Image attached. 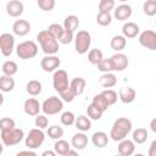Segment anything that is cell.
I'll return each mask as SVG.
<instances>
[{
    "instance_id": "obj_1",
    "label": "cell",
    "mask_w": 156,
    "mask_h": 156,
    "mask_svg": "<svg viewBox=\"0 0 156 156\" xmlns=\"http://www.w3.org/2000/svg\"><path fill=\"white\" fill-rule=\"evenodd\" d=\"M132 130V122L130 119L126 118V117H119L115 121L111 132H110V136L112 140L115 141H119L122 139H124Z\"/></svg>"
},
{
    "instance_id": "obj_2",
    "label": "cell",
    "mask_w": 156,
    "mask_h": 156,
    "mask_svg": "<svg viewBox=\"0 0 156 156\" xmlns=\"http://www.w3.org/2000/svg\"><path fill=\"white\" fill-rule=\"evenodd\" d=\"M37 40L39 41L41 50L46 55H55L58 51V41L54 38L48 30H41L37 35Z\"/></svg>"
},
{
    "instance_id": "obj_3",
    "label": "cell",
    "mask_w": 156,
    "mask_h": 156,
    "mask_svg": "<svg viewBox=\"0 0 156 156\" xmlns=\"http://www.w3.org/2000/svg\"><path fill=\"white\" fill-rule=\"evenodd\" d=\"M1 141L5 146H13L20 144L24 138V132L20 128H10L1 130Z\"/></svg>"
},
{
    "instance_id": "obj_4",
    "label": "cell",
    "mask_w": 156,
    "mask_h": 156,
    "mask_svg": "<svg viewBox=\"0 0 156 156\" xmlns=\"http://www.w3.org/2000/svg\"><path fill=\"white\" fill-rule=\"evenodd\" d=\"M16 52H17V56L22 60H29V58H33L34 56H37L38 54V45L32 41V40H26V41H22L17 45L16 48Z\"/></svg>"
},
{
    "instance_id": "obj_5",
    "label": "cell",
    "mask_w": 156,
    "mask_h": 156,
    "mask_svg": "<svg viewBox=\"0 0 156 156\" xmlns=\"http://www.w3.org/2000/svg\"><path fill=\"white\" fill-rule=\"evenodd\" d=\"M90 44H91V35L88 30H79L76 34L74 48L78 54H80V55L85 54L88 51V49L90 48Z\"/></svg>"
},
{
    "instance_id": "obj_6",
    "label": "cell",
    "mask_w": 156,
    "mask_h": 156,
    "mask_svg": "<svg viewBox=\"0 0 156 156\" xmlns=\"http://www.w3.org/2000/svg\"><path fill=\"white\" fill-rule=\"evenodd\" d=\"M45 140V134L44 132L40 129V128H33L29 130L28 135L26 136V140H24V144L28 149L30 150H34V149H38Z\"/></svg>"
},
{
    "instance_id": "obj_7",
    "label": "cell",
    "mask_w": 156,
    "mask_h": 156,
    "mask_svg": "<svg viewBox=\"0 0 156 156\" xmlns=\"http://www.w3.org/2000/svg\"><path fill=\"white\" fill-rule=\"evenodd\" d=\"M63 108V102L57 96H50L41 104V111L45 115H56Z\"/></svg>"
},
{
    "instance_id": "obj_8",
    "label": "cell",
    "mask_w": 156,
    "mask_h": 156,
    "mask_svg": "<svg viewBox=\"0 0 156 156\" xmlns=\"http://www.w3.org/2000/svg\"><path fill=\"white\" fill-rule=\"evenodd\" d=\"M52 85L54 89L60 94L66 88H68V76L65 69H56L52 76Z\"/></svg>"
},
{
    "instance_id": "obj_9",
    "label": "cell",
    "mask_w": 156,
    "mask_h": 156,
    "mask_svg": "<svg viewBox=\"0 0 156 156\" xmlns=\"http://www.w3.org/2000/svg\"><path fill=\"white\" fill-rule=\"evenodd\" d=\"M15 48V38L10 33H2L0 35V51L4 56H10Z\"/></svg>"
},
{
    "instance_id": "obj_10",
    "label": "cell",
    "mask_w": 156,
    "mask_h": 156,
    "mask_svg": "<svg viewBox=\"0 0 156 156\" xmlns=\"http://www.w3.org/2000/svg\"><path fill=\"white\" fill-rule=\"evenodd\" d=\"M139 43L141 46L149 50H156V33L154 30H144L139 35Z\"/></svg>"
},
{
    "instance_id": "obj_11",
    "label": "cell",
    "mask_w": 156,
    "mask_h": 156,
    "mask_svg": "<svg viewBox=\"0 0 156 156\" xmlns=\"http://www.w3.org/2000/svg\"><path fill=\"white\" fill-rule=\"evenodd\" d=\"M60 65H61V61L55 55H48V56L43 57L40 61V67L45 72H54L60 67Z\"/></svg>"
},
{
    "instance_id": "obj_12",
    "label": "cell",
    "mask_w": 156,
    "mask_h": 156,
    "mask_svg": "<svg viewBox=\"0 0 156 156\" xmlns=\"http://www.w3.org/2000/svg\"><path fill=\"white\" fill-rule=\"evenodd\" d=\"M110 61H111L113 71H124L128 67V65H129L128 57L124 54H121V52L112 55L110 57Z\"/></svg>"
},
{
    "instance_id": "obj_13",
    "label": "cell",
    "mask_w": 156,
    "mask_h": 156,
    "mask_svg": "<svg viewBox=\"0 0 156 156\" xmlns=\"http://www.w3.org/2000/svg\"><path fill=\"white\" fill-rule=\"evenodd\" d=\"M24 6L20 0H10L6 4V12L11 17H20L23 13Z\"/></svg>"
},
{
    "instance_id": "obj_14",
    "label": "cell",
    "mask_w": 156,
    "mask_h": 156,
    "mask_svg": "<svg viewBox=\"0 0 156 156\" xmlns=\"http://www.w3.org/2000/svg\"><path fill=\"white\" fill-rule=\"evenodd\" d=\"M23 110L28 116H37L39 113V111L41 110V105L39 104V101L34 98H29L24 101L23 105Z\"/></svg>"
},
{
    "instance_id": "obj_15",
    "label": "cell",
    "mask_w": 156,
    "mask_h": 156,
    "mask_svg": "<svg viewBox=\"0 0 156 156\" xmlns=\"http://www.w3.org/2000/svg\"><path fill=\"white\" fill-rule=\"evenodd\" d=\"M30 30V24L28 21L26 20H17L15 21V23L12 24V32L18 35V37H24L29 33Z\"/></svg>"
},
{
    "instance_id": "obj_16",
    "label": "cell",
    "mask_w": 156,
    "mask_h": 156,
    "mask_svg": "<svg viewBox=\"0 0 156 156\" xmlns=\"http://www.w3.org/2000/svg\"><path fill=\"white\" fill-rule=\"evenodd\" d=\"M135 143L129 139H122L118 144V154L122 156H130L135 150Z\"/></svg>"
},
{
    "instance_id": "obj_17",
    "label": "cell",
    "mask_w": 156,
    "mask_h": 156,
    "mask_svg": "<svg viewBox=\"0 0 156 156\" xmlns=\"http://www.w3.org/2000/svg\"><path fill=\"white\" fill-rule=\"evenodd\" d=\"M135 96H136V93L130 87L121 88L119 91H118V98H119V100L123 104H130V102H133L134 99H135Z\"/></svg>"
},
{
    "instance_id": "obj_18",
    "label": "cell",
    "mask_w": 156,
    "mask_h": 156,
    "mask_svg": "<svg viewBox=\"0 0 156 156\" xmlns=\"http://www.w3.org/2000/svg\"><path fill=\"white\" fill-rule=\"evenodd\" d=\"M85 85H87V82L84 78L82 77H76L72 79V82L69 83V88L72 90V93L74 94V96H79L83 94L84 89H85Z\"/></svg>"
},
{
    "instance_id": "obj_19",
    "label": "cell",
    "mask_w": 156,
    "mask_h": 156,
    "mask_svg": "<svg viewBox=\"0 0 156 156\" xmlns=\"http://www.w3.org/2000/svg\"><path fill=\"white\" fill-rule=\"evenodd\" d=\"M132 12H133V11H132V7H130L129 5L122 4V5H119V6L116 7L113 16H115L118 21H126V20H128V18L132 16Z\"/></svg>"
},
{
    "instance_id": "obj_20",
    "label": "cell",
    "mask_w": 156,
    "mask_h": 156,
    "mask_svg": "<svg viewBox=\"0 0 156 156\" xmlns=\"http://www.w3.org/2000/svg\"><path fill=\"white\" fill-rule=\"evenodd\" d=\"M71 144L74 149L77 150H83L85 149V146L88 145V136L84 134V132L82 133H76L73 136H72V140H71Z\"/></svg>"
},
{
    "instance_id": "obj_21",
    "label": "cell",
    "mask_w": 156,
    "mask_h": 156,
    "mask_svg": "<svg viewBox=\"0 0 156 156\" xmlns=\"http://www.w3.org/2000/svg\"><path fill=\"white\" fill-rule=\"evenodd\" d=\"M139 26L134 22H127L122 27V33L124 38H135L139 34Z\"/></svg>"
},
{
    "instance_id": "obj_22",
    "label": "cell",
    "mask_w": 156,
    "mask_h": 156,
    "mask_svg": "<svg viewBox=\"0 0 156 156\" xmlns=\"http://www.w3.org/2000/svg\"><path fill=\"white\" fill-rule=\"evenodd\" d=\"M99 84L102 88H112V87H115L117 84V78H116V76L113 73L106 72L99 78Z\"/></svg>"
},
{
    "instance_id": "obj_23",
    "label": "cell",
    "mask_w": 156,
    "mask_h": 156,
    "mask_svg": "<svg viewBox=\"0 0 156 156\" xmlns=\"http://www.w3.org/2000/svg\"><path fill=\"white\" fill-rule=\"evenodd\" d=\"M91 143L94 144V146L96 147H105L108 143V136L105 132H95L91 135Z\"/></svg>"
},
{
    "instance_id": "obj_24",
    "label": "cell",
    "mask_w": 156,
    "mask_h": 156,
    "mask_svg": "<svg viewBox=\"0 0 156 156\" xmlns=\"http://www.w3.org/2000/svg\"><path fill=\"white\" fill-rule=\"evenodd\" d=\"M15 88V79L11 76H1L0 77V91L2 93H10Z\"/></svg>"
},
{
    "instance_id": "obj_25",
    "label": "cell",
    "mask_w": 156,
    "mask_h": 156,
    "mask_svg": "<svg viewBox=\"0 0 156 156\" xmlns=\"http://www.w3.org/2000/svg\"><path fill=\"white\" fill-rule=\"evenodd\" d=\"M74 124H76V128L80 132H88L91 128V122H90L89 117H87L84 115H80V116L76 117Z\"/></svg>"
},
{
    "instance_id": "obj_26",
    "label": "cell",
    "mask_w": 156,
    "mask_h": 156,
    "mask_svg": "<svg viewBox=\"0 0 156 156\" xmlns=\"http://www.w3.org/2000/svg\"><path fill=\"white\" fill-rule=\"evenodd\" d=\"M26 90L29 95L32 96H37L41 93V83L39 80H35V79H32L27 83L26 85Z\"/></svg>"
},
{
    "instance_id": "obj_27",
    "label": "cell",
    "mask_w": 156,
    "mask_h": 156,
    "mask_svg": "<svg viewBox=\"0 0 156 156\" xmlns=\"http://www.w3.org/2000/svg\"><path fill=\"white\" fill-rule=\"evenodd\" d=\"M78 26H79V18H78L77 16H74V15L67 16V17L65 18V21H63V28H65V29H68V30H71V32L77 30Z\"/></svg>"
},
{
    "instance_id": "obj_28",
    "label": "cell",
    "mask_w": 156,
    "mask_h": 156,
    "mask_svg": "<svg viewBox=\"0 0 156 156\" xmlns=\"http://www.w3.org/2000/svg\"><path fill=\"white\" fill-rule=\"evenodd\" d=\"M110 45H111V48H112L113 50L121 51V50H123V49L126 48V45H127V39H126L123 35H115V37L111 39Z\"/></svg>"
},
{
    "instance_id": "obj_29",
    "label": "cell",
    "mask_w": 156,
    "mask_h": 156,
    "mask_svg": "<svg viewBox=\"0 0 156 156\" xmlns=\"http://www.w3.org/2000/svg\"><path fill=\"white\" fill-rule=\"evenodd\" d=\"M149 138V133L145 128H136L133 132V141L136 144H144Z\"/></svg>"
},
{
    "instance_id": "obj_30",
    "label": "cell",
    "mask_w": 156,
    "mask_h": 156,
    "mask_svg": "<svg viewBox=\"0 0 156 156\" xmlns=\"http://www.w3.org/2000/svg\"><path fill=\"white\" fill-rule=\"evenodd\" d=\"M69 149H71L69 144L66 140H62V139H57V141L54 145V151L57 155H61V156H66Z\"/></svg>"
},
{
    "instance_id": "obj_31",
    "label": "cell",
    "mask_w": 156,
    "mask_h": 156,
    "mask_svg": "<svg viewBox=\"0 0 156 156\" xmlns=\"http://www.w3.org/2000/svg\"><path fill=\"white\" fill-rule=\"evenodd\" d=\"M91 104L94 105V106H96L98 108H100L102 112H105L107 108H108V104H107V101H106V99L104 98V95L100 93V94H98V95H95L94 98H93V101H91Z\"/></svg>"
},
{
    "instance_id": "obj_32",
    "label": "cell",
    "mask_w": 156,
    "mask_h": 156,
    "mask_svg": "<svg viewBox=\"0 0 156 156\" xmlns=\"http://www.w3.org/2000/svg\"><path fill=\"white\" fill-rule=\"evenodd\" d=\"M17 71H18V66H17V63L15 61L9 60V61L4 62V65H2V72H4V74L12 77L13 74L17 73Z\"/></svg>"
},
{
    "instance_id": "obj_33",
    "label": "cell",
    "mask_w": 156,
    "mask_h": 156,
    "mask_svg": "<svg viewBox=\"0 0 156 156\" xmlns=\"http://www.w3.org/2000/svg\"><path fill=\"white\" fill-rule=\"evenodd\" d=\"M96 22H98V24H100L102 27H106V26L111 24L112 16H111L110 12H99L96 15Z\"/></svg>"
},
{
    "instance_id": "obj_34",
    "label": "cell",
    "mask_w": 156,
    "mask_h": 156,
    "mask_svg": "<svg viewBox=\"0 0 156 156\" xmlns=\"http://www.w3.org/2000/svg\"><path fill=\"white\" fill-rule=\"evenodd\" d=\"M102 58V51L99 49H91L88 54V60L91 65H98Z\"/></svg>"
},
{
    "instance_id": "obj_35",
    "label": "cell",
    "mask_w": 156,
    "mask_h": 156,
    "mask_svg": "<svg viewBox=\"0 0 156 156\" xmlns=\"http://www.w3.org/2000/svg\"><path fill=\"white\" fill-rule=\"evenodd\" d=\"M143 10H144V13L146 16H155L156 15V0H146L143 5Z\"/></svg>"
},
{
    "instance_id": "obj_36",
    "label": "cell",
    "mask_w": 156,
    "mask_h": 156,
    "mask_svg": "<svg viewBox=\"0 0 156 156\" xmlns=\"http://www.w3.org/2000/svg\"><path fill=\"white\" fill-rule=\"evenodd\" d=\"M87 113H88V117H89L90 119L99 121V119L101 118V116H102L104 112H102L100 108H98L96 106H94L93 104H90V105L88 106V108H87Z\"/></svg>"
},
{
    "instance_id": "obj_37",
    "label": "cell",
    "mask_w": 156,
    "mask_h": 156,
    "mask_svg": "<svg viewBox=\"0 0 156 156\" xmlns=\"http://www.w3.org/2000/svg\"><path fill=\"white\" fill-rule=\"evenodd\" d=\"M48 135L55 140L61 139L63 136V129H62V127H58V126H51L48 129Z\"/></svg>"
},
{
    "instance_id": "obj_38",
    "label": "cell",
    "mask_w": 156,
    "mask_h": 156,
    "mask_svg": "<svg viewBox=\"0 0 156 156\" xmlns=\"http://www.w3.org/2000/svg\"><path fill=\"white\" fill-rule=\"evenodd\" d=\"M54 38H56L57 40H58V38L61 37V34H62V32H63V27L61 26V24H58V23H52V24H50L49 27H48V29H46Z\"/></svg>"
},
{
    "instance_id": "obj_39",
    "label": "cell",
    "mask_w": 156,
    "mask_h": 156,
    "mask_svg": "<svg viewBox=\"0 0 156 156\" xmlns=\"http://www.w3.org/2000/svg\"><path fill=\"white\" fill-rule=\"evenodd\" d=\"M101 94L104 95V98L106 99V101H107V104L111 106V105H115L116 104V101H117V93L115 91V90H112V89H106V90H104V91H101Z\"/></svg>"
},
{
    "instance_id": "obj_40",
    "label": "cell",
    "mask_w": 156,
    "mask_h": 156,
    "mask_svg": "<svg viewBox=\"0 0 156 156\" xmlns=\"http://www.w3.org/2000/svg\"><path fill=\"white\" fill-rule=\"evenodd\" d=\"M74 121H76V116L73 112L71 111H65L62 115H61V123L63 126H72L74 124Z\"/></svg>"
},
{
    "instance_id": "obj_41",
    "label": "cell",
    "mask_w": 156,
    "mask_h": 156,
    "mask_svg": "<svg viewBox=\"0 0 156 156\" xmlns=\"http://www.w3.org/2000/svg\"><path fill=\"white\" fill-rule=\"evenodd\" d=\"M115 0H100L99 2V12H110L115 7Z\"/></svg>"
},
{
    "instance_id": "obj_42",
    "label": "cell",
    "mask_w": 156,
    "mask_h": 156,
    "mask_svg": "<svg viewBox=\"0 0 156 156\" xmlns=\"http://www.w3.org/2000/svg\"><path fill=\"white\" fill-rule=\"evenodd\" d=\"M98 69L102 73H106V72H112L113 68H112V65H111V61L110 58H102L98 65Z\"/></svg>"
},
{
    "instance_id": "obj_43",
    "label": "cell",
    "mask_w": 156,
    "mask_h": 156,
    "mask_svg": "<svg viewBox=\"0 0 156 156\" xmlns=\"http://www.w3.org/2000/svg\"><path fill=\"white\" fill-rule=\"evenodd\" d=\"M38 6L43 11H51L55 7V0H37Z\"/></svg>"
},
{
    "instance_id": "obj_44",
    "label": "cell",
    "mask_w": 156,
    "mask_h": 156,
    "mask_svg": "<svg viewBox=\"0 0 156 156\" xmlns=\"http://www.w3.org/2000/svg\"><path fill=\"white\" fill-rule=\"evenodd\" d=\"M72 40H73V32L63 28V32H62L61 37L58 38V41L61 44H69Z\"/></svg>"
},
{
    "instance_id": "obj_45",
    "label": "cell",
    "mask_w": 156,
    "mask_h": 156,
    "mask_svg": "<svg viewBox=\"0 0 156 156\" xmlns=\"http://www.w3.org/2000/svg\"><path fill=\"white\" fill-rule=\"evenodd\" d=\"M34 123H35V126L38 127V128H40V129H44V128H46L48 127V124H49V119H48V117H45L44 115H37L35 116V121H34Z\"/></svg>"
},
{
    "instance_id": "obj_46",
    "label": "cell",
    "mask_w": 156,
    "mask_h": 156,
    "mask_svg": "<svg viewBox=\"0 0 156 156\" xmlns=\"http://www.w3.org/2000/svg\"><path fill=\"white\" fill-rule=\"evenodd\" d=\"M15 121L10 117H4L0 119V130H5V129H10V128H15Z\"/></svg>"
},
{
    "instance_id": "obj_47",
    "label": "cell",
    "mask_w": 156,
    "mask_h": 156,
    "mask_svg": "<svg viewBox=\"0 0 156 156\" xmlns=\"http://www.w3.org/2000/svg\"><path fill=\"white\" fill-rule=\"evenodd\" d=\"M60 96L62 98V100H63V101H67V102L73 101V99L76 98V96H74V94L72 93V90H71L69 85H68V88H66L63 91H61V93H60Z\"/></svg>"
},
{
    "instance_id": "obj_48",
    "label": "cell",
    "mask_w": 156,
    "mask_h": 156,
    "mask_svg": "<svg viewBox=\"0 0 156 156\" xmlns=\"http://www.w3.org/2000/svg\"><path fill=\"white\" fill-rule=\"evenodd\" d=\"M149 156H156V140H154L150 145V150H149Z\"/></svg>"
},
{
    "instance_id": "obj_49",
    "label": "cell",
    "mask_w": 156,
    "mask_h": 156,
    "mask_svg": "<svg viewBox=\"0 0 156 156\" xmlns=\"http://www.w3.org/2000/svg\"><path fill=\"white\" fill-rule=\"evenodd\" d=\"M17 155H18V156H20V155H32V156H35L37 154H35L34 151H30V149H29V150H26V151H20Z\"/></svg>"
},
{
    "instance_id": "obj_50",
    "label": "cell",
    "mask_w": 156,
    "mask_h": 156,
    "mask_svg": "<svg viewBox=\"0 0 156 156\" xmlns=\"http://www.w3.org/2000/svg\"><path fill=\"white\" fill-rule=\"evenodd\" d=\"M150 128L154 133H156V118H152L151 119V123H150Z\"/></svg>"
},
{
    "instance_id": "obj_51",
    "label": "cell",
    "mask_w": 156,
    "mask_h": 156,
    "mask_svg": "<svg viewBox=\"0 0 156 156\" xmlns=\"http://www.w3.org/2000/svg\"><path fill=\"white\" fill-rule=\"evenodd\" d=\"M41 155H43V156H55V155H56V152H55V151H50V150H46V151H44Z\"/></svg>"
},
{
    "instance_id": "obj_52",
    "label": "cell",
    "mask_w": 156,
    "mask_h": 156,
    "mask_svg": "<svg viewBox=\"0 0 156 156\" xmlns=\"http://www.w3.org/2000/svg\"><path fill=\"white\" fill-rule=\"evenodd\" d=\"M67 155H77V151H73V150H71V149H69V150H68V152H67ZM67 155H66V156H67Z\"/></svg>"
},
{
    "instance_id": "obj_53",
    "label": "cell",
    "mask_w": 156,
    "mask_h": 156,
    "mask_svg": "<svg viewBox=\"0 0 156 156\" xmlns=\"http://www.w3.org/2000/svg\"><path fill=\"white\" fill-rule=\"evenodd\" d=\"M4 152V143L2 141H0V155Z\"/></svg>"
},
{
    "instance_id": "obj_54",
    "label": "cell",
    "mask_w": 156,
    "mask_h": 156,
    "mask_svg": "<svg viewBox=\"0 0 156 156\" xmlns=\"http://www.w3.org/2000/svg\"><path fill=\"white\" fill-rule=\"evenodd\" d=\"M4 104V95H2V93L0 91V106Z\"/></svg>"
},
{
    "instance_id": "obj_55",
    "label": "cell",
    "mask_w": 156,
    "mask_h": 156,
    "mask_svg": "<svg viewBox=\"0 0 156 156\" xmlns=\"http://www.w3.org/2000/svg\"><path fill=\"white\" fill-rule=\"evenodd\" d=\"M118 1H122V2H124V1H127V0H118Z\"/></svg>"
}]
</instances>
